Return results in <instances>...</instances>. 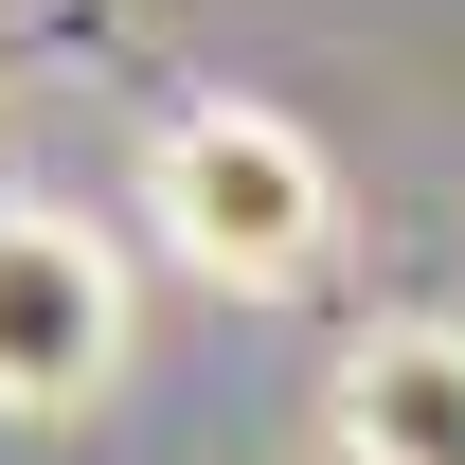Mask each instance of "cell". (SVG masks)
<instances>
[{
	"label": "cell",
	"instance_id": "obj_1",
	"mask_svg": "<svg viewBox=\"0 0 465 465\" xmlns=\"http://www.w3.org/2000/svg\"><path fill=\"white\" fill-rule=\"evenodd\" d=\"M143 215H162V251L197 269V287H232V304H269V287H304L322 251H341V179H322V143H304L287 108H179L162 143H143Z\"/></svg>",
	"mask_w": 465,
	"mask_h": 465
},
{
	"label": "cell",
	"instance_id": "obj_3",
	"mask_svg": "<svg viewBox=\"0 0 465 465\" xmlns=\"http://www.w3.org/2000/svg\"><path fill=\"white\" fill-rule=\"evenodd\" d=\"M341 448L358 465H465V322H358L341 341Z\"/></svg>",
	"mask_w": 465,
	"mask_h": 465
},
{
	"label": "cell",
	"instance_id": "obj_2",
	"mask_svg": "<svg viewBox=\"0 0 465 465\" xmlns=\"http://www.w3.org/2000/svg\"><path fill=\"white\" fill-rule=\"evenodd\" d=\"M125 376V269L72 215H0V411H90Z\"/></svg>",
	"mask_w": 465,
	"mask_h": 465
}]
</instances>
